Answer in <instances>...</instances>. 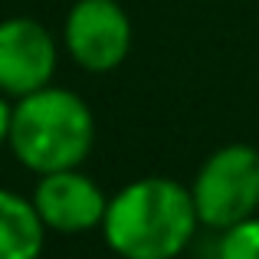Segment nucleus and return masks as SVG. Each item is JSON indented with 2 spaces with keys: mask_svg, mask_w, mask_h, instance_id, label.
Wrapping results in <instances>:
<instances>
[{
  "mask_svg": "<svg viewBox=\"0 0 259 259\" xmlns=\"http://www.w3.org/2000/svg\"><path fill=\"white\" fill-rule=\"evenodd\" d=\"M197 207L184 184L171 177H141L108 197L102 236L121 259H174L197 230Z\"/></svg>",
  "mask_w": 259,
  "mask_h": 259,
  "instance_id": "obj_1",
  "label": "nucleus"
},
{
  "mask_svg": "<svg viewBox=\"0 0 259 259\" xmlns=\"http://www.w3.org/2000/svg\"><path fill=\"white\" fill-rule=\"evenodd\" d=\"M95 118L92 108L72 89L43 85L17 99L10 118V151L33 174L79 167L92 151Z\"/></svg>",
  "mask_w": 259,
  "mask_h": 259,
  "instance_id": "obj_2",
  "label": "nucleus"
},
{
  "mask_svg": "<svg viewBox=\"0 0 259 259\" xmlns=\"http://www.w3.org/2000/svg\"><path fill=\"white\" fill-rule=\"evenodd\" d=\"M197 220L210 230H230L259 210V151L253 145H227L213 151L190 187Z\"/></svg>",
  "mask_w": 259,
  "mask_h": 259,
  "instance_id": "obj_3",
  "label": "nucleus"
},
{
  "mask_svg": "<svg viewBox=\"0 0 259 259\" xmlns=\"http://www.w3.org/2000/svg\"><path fill=\"white\" fill-rule=\"evenodd\" d=\"M63 39L85 72H112L132 50V20L115 0H76Z\"/></svg>",
  "mask_w": 259,
  "mask_h": 259,
  "instance_id": "obj_4",
  "label": "nucleus"
},
{
  "mask_svg": "<svg viewBox=\"0 0 259 259\" xmlns=\"http://www.w3.org/2000/svg\"><path fill=\"white\" fill-rule=\"evenodd\" d=\"M59 53L56 39L39 20L10 17L0 23V92L10 99L50 85Z\"/></svg>",
  "mask_w": 259,
  "mask_h": 259,
  "instance_id": "obj_5",
  "label": "nucleus"
},
{
  "mask_svg": "<svg viewBox=\"0 0 259 259\" xmlns=\"http://www.w3.org/2000/svg\"><path fill=\"white\" fill-rule=\"evenodd\" d=\"M30 200L36 207L43 227L56 230L63 236L89 233V230L102 227L108 210V197L102 194V187L92 177H85L79 167L39 174V184Z\"/></svg>",
  "mask_w": 259,
  "mask_h": 259,
  "instance_id": "obj_6",
  "label": "nucleus"
},
{
  "mask_svg": "<svg viewBox=\"0 0 259 259\" xmlns=\"http://www.w3.org/2000/svg\"><path fill=\"white\" fill-rule=\"evenodd\" d=\"M46 227L30 197L0 187V259H39Z\"/></svg>",
  "mask_w": 259,
  "mask_h": 259,
  "instance_id": "obj_7",
  "label": "nucleus"
},
{
  "mask_svg": "<svg viewBox=\"0 0 259 259\" xmlns=\"http://www.w3.org/2000/svg\"><path fill=\"white\" fill-rule=\"evenodd\" d=\"M217 259H259V217H249L223 230Z\"/></svg>",
  "mask_w": 259,
  "mask_h": 259,
  "instance_id": "obj_8",
  "label": "nucleus"
},
{
  "mask_svg": "<svg viewBox=\"0 0 259 259\" xmlns=\"http://www.w3.org/2000/svg\"><path fill=\"white\" fill-rule=\"evenodd\" d=\"M10 118H13V105L0 92V145H7V138H10Z\"/></svg>",
  "mask_w": 259,
  "mask_h": 259,
  "instance_id": "obj_9",
  "label": "nucleus"
}]
</instances>
